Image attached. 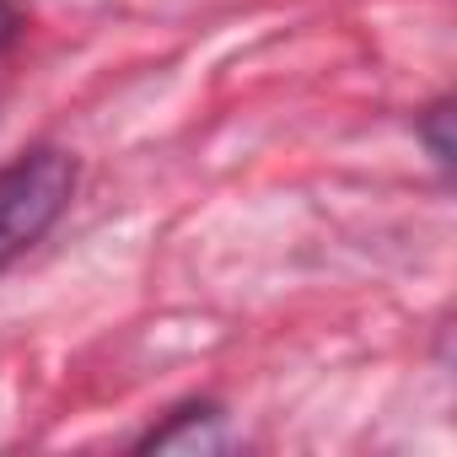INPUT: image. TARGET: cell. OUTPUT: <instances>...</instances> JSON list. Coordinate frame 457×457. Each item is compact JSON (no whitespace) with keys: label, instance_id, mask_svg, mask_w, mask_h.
Here are the masks:
<instances>
[{"label":"cell","instance_id":"4","mask_svg":"<svg viewBox=\"0 0 457 457\" xmlns=\"http://www.w3.org/2000/svg\"><path fill=\"white\" fill-rule=\"evenodd\" d=\"M17 28H22V6L17 0H0V49L17 38Z\"/></svg>","mask_w":457,"mask_h":457},{"label":"cell","instance_id":"1","mask_svg":"<svg viewBox=\"0 0 457 457\" xmlns=\"http://www.w3.org/2000/svg\"><path fill=\"white\" fill-rule=\"evenodd\" d=\"M76 194V162L65 151H22L0 167V270L22 259Z\"/></svg>","mask_w":457,"mask_h":457},{"label":"cell","instance_id":"3","mask_svg":"<svg viewBox=\"0 0 457 457\" xmlns=\"http://www.w3.org/2000/svg\"><path fill=\"white\" fill-rule=\"evenodd\" d=\"M446 124H452V103H436V108L425 113V140H430V151H436V162H441V167H452V140H446Z\"/></svg>","mask_w":457,"mask_h":457},{"label":"cell","instance_id":"2","mask_svg":"<svg viewBox=\"0 0 457 457\" xmlns=\"http://www.w3.org/2000/svg\"><path fill=\"white\" fill-rule=\"evenodd\" d=\"M232 436H226V425H220V414L204 403V409H178V420L172 425H162V430H151L140 446H151V452H215V446H226Z\"/></svg>","mask_w":457,"mask_h":457}]
</instances>
